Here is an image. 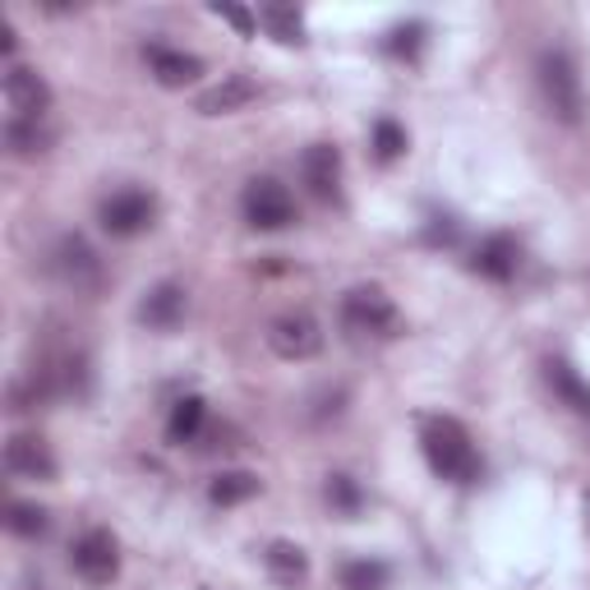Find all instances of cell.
I'll return each mask as SVG.
<instances>
[{"mask_svg": "<svg viewBox=\"0 0 590 590\" xmlns=\"http://www.w3.org/2000/svg\"><path fill=\"white\" fill-rule=\"evenodd\" d=\"M420 448H424V461L433 466V476L443 480H476L480 476V457H476V443L457 420H424V433H420Z\"/></svg>", "mask_w": 590, "mask_h": 590, "instance_id": "6da1fadb", "label": "cell"}, {"mask_svg": "<svg viewBox=\"0 0 590 590\" xmlns=\"http://www.w3.org/2000/svg\"><path fill=\"white\" fill-rule=\"evenodd\" d=\"M540 92L549 111L563 120V126H577L581 111H586V92H581V74L563 51H544L540 56Z\"/></svg>", "mask_w": 590, "mask_h": 590, "instance_id": "7a4b0ae2", "label": "cell"}, {"mask_svg": "<svg viewBox=\"0 0 590 590\" xmlns=\"http://www.w3.org/2000/svg\"><path fill=\"white\" fill-rule=\"evenodd\" d=\"M341 319H347V328L360 332V337H397L401 328H407V319H401L392 296L379 291V287H356L347 300H341Z\"/></svg>", "mask_w": 590, "mask_h": 590, "instance_id": "3957f363", "label": "cell"}, {"mask_svg": "<svg viewBox=\"0 0 590 590\" xmlns=\"http://www.w3.org/2000/svg\"><path fill=\"white\" fill-rule=\"evenodd\" d=\"M240 208H244V222H250L254 231H287L296 222L291 190L282 180H272V176H254L250 184H244Z\"/></svg>", "mask_w": 590, "mask_h": 590, "instance_id": "277c9868", "label": "cell"}, {"mask_svg": "<svg viewBox=\"0 0 590 590\" xmlns=\"http://www.w3.org/2000/svg\"><path fill=\"white\" fill-rule=\"evenodd\" d=\"M70 568L88 581V586H111L116 572H120V544L111 531H102V526H92V531H83L70 549Z\"/></svg>", "mask_w": 590, "mask_h": 590, "instance_id": "5b68a950", "label": "cell"}, {"mask_svg": "<svg viewBox=\"0 0 590 590\" xmlns=\"http://www.w3.org/2000/svg\"><path fill=\"white\" fill-rule=\"evenodd\" d=\"M102 227L111 231V236H120V240H130V236H139V231H148L152 227V217H158V199H152L148 190H116L111 199H102Z\"/></svg>", "mask_w": 590, "mask_h": 590, "instance_id": "8992f818", "label": "cell"}, {"mask_svg": "<svg viewBox=\"0 0 590 590\" xmlns=\"http://www.w3.org/2000/svg\"><path fill=\"white\" fill-rule=\"evenodd\" d=\"M268 347L282 360H314L323 351V328L304 309H296V314H282L268 323Z\"/></svg>", "mask_w": 590, "mask_h": 590, "instance_id": "52a82bcc", "label": "cell"}, {"mask_svg": "<svg viewBox=\"0 0 590 590\" xmlns=\"http://www.w3.org/2000/svg\"><path fill=\"white\" fill-rule=\"evenodd\" d=\"M51 268H56L60 282L74 287V291H98L102 287V263L88 250L83 236H60V244L51 250Z\"/></svg>", "mask_w": 590, "mask_h": 590, "instance_id": "ba28073f", "label": "cell"}, {"mask_svg": "<svg viewBox=\"0 0 590 590\" xmlns=\"http://www.w3.org/2000/svg\"><path fill=\"white\" fill-rule=\"evenodd\" d=\"M6 102L14 111V120H42L51 111V88L38 70H28V66H10L6 74Z\"/></svg>", "mask_w": 590, "mask_h": 590, "instance_id": "9c48e42d", "label": "cell"}, {"mask_svg": "<svg viewBox=\"0 0 590 590\" xmlns=\"http://www.w3.org/2000/svg\"><path fill=\"white\" fill-rule=\"evenodd\" d=\"M6 471L19 480H51L56 476V457L38 433H14L6 443Z\"/></svg>", "mask_w": 590, "mask_h": 590, "instance_id": "30bf717a", "label": "cell"}, {"mask_svg": "<svg viewBox=\"0 0 590 590\" xmlns=\"http://www.w3.org/2000/svg\"><path fill=\"white\" fill-rule=\"evenodd\" d=\"M300 176L309 184L314 199H337V184H341V152L332 143H309L304 158H300Z\"/></svg>", "mask_w": 590, "mask_h": 590, "instance_id": "8fae6325", "label": "cell"}, {"mask_svg": "<svg viewBox=\"0 0 590 590\" xmlns=\"http://www.w3.org/2000/svg\"><path fill=\"white\" fill-rule=\"evenodd\" d=\"M259 98V83L250 74H227L222 83H212L208 92H199V116H231L240 107H250Z\"/></svg>", "mask_w": 590, "mask_h": 590, "instance_id": "7c38bea8", "label": "cell"}, {"mask_svg": "<svg viewBox=\"0 0 590 590\" xmlns=\"http://www.w3.org/2000/svg\"><path fill=\"white\" fill-rule=\"evenodd\" d=\"M143 56H148V70H152V79H158L162 88H184V83H194V79L203 74V66H199V56H184V51H171V47H162V42H152V47H143Z\"/></svg>", "mask_w": 590, "mask_h": 590, "instance_id": "4fadbf2b", "label": "cell"}, {"mask_svg": "<svg viewBox=\"0 0 590 590\" xmlns=\"http://www.w3.org/2000/svg\"><path fill=\"white\" fill-rule=\"evenodd\" d=\"M139 319H143L148 328H158V332H171V328L184 319V287H176V282L152 287L148 300L139 304Z\"/></svg>", "mask_w": 590, "mask_h": 590, "instance_id": "5bb4252c", "label": "cell"}, {"mask_svg": "<svg viewBox=\"0 0 590 590\" xmlns=\"http://www.w3.org/2000/svg\"><path fill=\"white\" fill-rule=\"evenodd\" d=\"M476 272L489 277V282H508L517 272V240L512 236H489L476 250Z\"/></svg>", "mask_w": 590, "mask_h": 590, "instance_id": "9a60e30c", "label": "cell"}, {"mask_svg": "<svg viewBox=\"0 0 590 590\" xmlns=\"http://www.w3.org/2000/svg\"><path fill=\"white\" fill-rule=\"evenodd\" d=\"M263 563H268V572L282 581V586H300V581L309 577V558H304V549L291 544V540H272L268 553H263Z\"/></svg>", "mask_w": 590, "mask_h": 590, "instance_id": "2e32d148", "label": "cell"}, {"mask_svg": "<svg viewBox=\"0 0 590 590\" xmlns=\"http://www.w3.org/2000/svg\"><path fill=\"white\" fill-rule=\"evenodd\" d=\"M254 493H259V476H250V471H222L208 484V499L217 508H236L244 499H254Z\"/></svg>", "mask_w": 590, "mask_h": 590, "instance_id": "e0dca14e", "label": "cell"}, {"mask_svg": "<svg viewBox=\"0 0 590 590\" xmlns=\"http://www.w3.org/2000/svg\"><path fill=\"white\" fill-rule=\"evenodd\" d=\"M203 429V401L199 397H180L167 420V439L171 443H194V433Z\"/></svg>", "mask_w": 590, "mask_h": 590, "instance_id": "ac0fdd59", "label": "cell"}, {"mask_svg": "<svg viewBox=\"0 0 590 590\" xmlns=\"http://www.w3.org/2000/svg\"><path fill=\"white\" fill-rule=\"evenodd\" d=\"M259 23L268 28L277 42H304V19L291 6H263L259 10Z\"/></svg>", "mask_w": 590, "mask_h": 590, "instance_id": "d6986e66", "label": "cell"}, {"mask_svg": "<svg viewBox=\"0 0 590 590\" xmlns=\"http://www.w3.org/2000/svg\"><path fill=\"white\" fill-rule=\"evenodd\" d=\"M6 143L10 152H19V158H38V152L47 148V134H42V120H6Z\"/></svg>", "mask_w": 590, "mask_h": 590, "instance_id": "ffe728a7", "label": "cell"}, {"mask_svg": "<svg viewBox=\"0 0 590 590\" xmlns=\"http://www.w3.org/2000/svg\"><path fill=\"white\" fill-rule=\"evenodd\" d=\"M388 586V568L374 563V558H351L341 568V590H383Z\"/></svg>", "mask_w": 590, "mask_h": 590, "instance_id": "44dd1931", "label": "cell"}, {"mask_svg": "<svg viewBox=\"0 0 590 590\" xmlns=\"http://www.w3.org/2000/svg\"><path fill=\"white\" fill-rule=\"evenodd\" d=\"M6 526H10L14 536H23V540H38V536L47 531V512H42V508H33V503H10Z\"/></svg>", "mask_w": 590, "mask_h": 590, "instance_id": "7402d4cb", "label": "cell"}, {"mask_svg": "<svg viewBox=\"0 0 590 590\" xmlns=\"http://www.w3.org/2000/svg\"><path fill=\"white\" fill-rule=\"evenodd\" d=\"M549 379H553V388L563 392V397L572 401V407H577L581 416H590V388H586V383L572 374L568 364H549Z\"/></svg>", "mask_w": 590, "mask_h": 590, "instance_id": "603a6c76", "label": "cell"}, {"mask_svg": "<svg viewBox=\"0 0 590 590\" xmlns=\"http://www.w3.org/2000/svg\"><path fill=\"white\" fill-rule=\"evenodd\" d=\"M374 148H379L383 162L401 158V152H407V130H401L397 120H379V126H374Z\"/></svg>", "mask_w": 590, "mask_h": 590, "instance_id": "cb8c5ba5", "label": "cell"}, {"mask_svg": "<svg viewBox=\"0 0 590 590\" xmlns=\"http://www.w3.org/2000/svg\"><path fill=\"white\" fill-rule=\"evenodd\" d=\"M328 499H332L341 512H356V508H360V493H356V484H351L347 476H332V480H328Z\"/></svg>", "mask_w": 590, "mask_h": 590, "instance_id": "d4e9b609", "label": "cell"}, {"mask_svg": "<svg viewBox=\"0 0 590 590\" xmlns=\"http://www.w3.org/2000/svg\"><path fill=\"white\" fill-rule=\"evenodd\" d=\"M212 14H222L227 23H236L240 38H254V28H259V19L250 10H240V6H212Z\"/></svg>", "mask_w": 590, "mask_h": 590, "instance_id": "484cf974", "label": "cell"}]
</instances>
